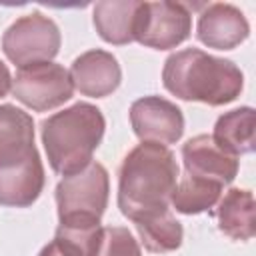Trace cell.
Listing matches in <instances>:
<instances>
[{
    "instance_id": "obj_8",
    "label": "cell",
    "mask_w": 256,
    "mask_h": 256,
    "mask_svg": "<svg viewBox=\"0 0 256 256\" xmlns=\"http://www.w3.org/2000/svg\"><path fill=\"white\" fill-rule=\"evenodd\" d=\"M130 122L134 134L142 142L174 144L184 132L182 110L166 98L144 96L130 106Z\"/></svg>"
},
{
    "instance_id": "obj_13",
    "label": "cell",
    "mask_w": 256,
    "mask_h": 256,
    "mask_svg": "<svg viewBox=\"0 0 256 256\" xmlns=\"http://www.w3.org/2000/svg\"><path fill=\"white\" fill-rule=\"evenodd\" d=\"M36 150L34 146V122L32 118L12 106H0V168L22 162Z\"/></svg>"
},
{
    "instance_id": "obj_9",
    "label": "cell",
    "mask_w": 256,
    "mask_h": 256,
    "mask_svg": "<svg viewBox=\"0 0 256 256\" xmlns=\"http://www.w3.org/2000/svg\"><path fill=\"white\" fill-rule=\"evenodd\" d=\"M182 160L188 176L214 182L218 186L230 184L238 174V158L218 148L210 134L190 138L182 146Z\"/></svg>"
},
{
    "instance_id": "obj_10",
    "label": "cell",
    "mask_w": 256,
    "mask_h": 256,
    "mask_svg": "<svg viewBox=\"0 0 256 256\" xmlns=\"http://www.w3.org/2000/svg\"><path fill=\"white\" fill-rule=\"evenodd\" d=\"M246 16L232 4H208L198 16L196 36L202 44L216 50H232L248 38Z\"/></svg>"
},
{
    "instance_id": "obj_19",
    "label": "cell",
    "mask_w": 256,
    "mask_h": 256,
    "mask_svg": "<svg viewBox=\"0 0 256 256\" xmlns=\"http://www.w3.org/2000/svg\"><path fill=\"white\" fill-rule=\"evenodd\" d=\"M100 230H56V238L48 242L38 256H92L100 238Z\"/></svg>"
},
{
    "instance_id": "obj_15",
    "label": "cell",
    "mask_w": 256,
    "mask_h": 256,
    "mask_svg": "<svg viewBox=\"0 0 256 256\" xmlns=\"http://www.w3.org/2000/svg\"><path fill=\"white\" fill-rule=\"evenodd\" d=\"M214 218L220 232L232 240H250L256 232L254 196L244 188H230L216 204Z\"/></svg>"
},
{
    "instance_id": "obj_5",
    "label": "cell",
    "mask_w": 256,
    "mask_h": 256,
    "mask_svg": "<svg viewBox=\"0 0 256 256\" xmlns=\"http://www.w3.org/2000/svg\"><path fill=\"white\" fill-rule=\"evenodd\" d=\"M2 50L18 68L50 62L60 50V30L40 12L26 14L8 26L2 36Z\"/></svg>"
},
{
    "instance_id": "obj_12",
    "label": "cell",
    "mask_w": 256,
    "mask_h": 256,
    "mask_svg": "<svg viewBox=\"0 0 256 256\" xmlns=\"http://www.w3.org/2000/svg\"><path fill=\"white\" fill-rule=\"evenodd\" d=\"M42 188H44V168L38 150H34L30 156H26L22 162L14 166L0 168L2 206L26 208L38 200Z\"/></svg>"
},
{
    "instance_id": "obj_1",
    "label": "cell",
    "mask_w": 256,
    "mask_h": 256,
    "mask_svg": "<svg viewBox=\"0 0 256 256\" xmlns=\"http://www.w3.org/2000/svg\"><path fill=\"white\" fill-rule=\"evenodd\" d=\"M178 182L174 154L156 142H142L132 148L118 174V206L132 222L168 210Z\"/></svg>"
},
{
    "instance_id": "obj_16",
    "label": "cell",
    "mask_w": 256,
    "mask_h": 256,
    "mask_svg": "<svg viewBox=\"0 0 256 256\" xmlns=\"http://www.w3.org/2000/svg\"><path fill=\"white\" fill-rule=\"evenodd\" d=\"M254 126L256 116L250 106H242L222 114L216 120L212 140L226 154L238 158L242 154L252 152L254 148Z\"/></svg>"
},
{
    "instance_id": "obj_2",
    "label": "cell",
    "mask_w": 256,
    "mask_h": 256,
    "mask_svg": "<svg viewBox=\"0 0 256 256\" xmlns=\"http://www.w3.org/2000/svg\"><path fill=\"white\" fill-rule=\"evenodd\" d=\"M162 82L180 100L222 106L240 96L244 76L230 60L210 56L198 48H186L166 58Z\"/></svg>"
},
{
    "instance_id": "obj_3",
    "label": "cell",
    "mask_w": 256,
    "mask_h": 256,
    "mask_svg": "<svg viewBox=\"0 0 256 256\" xmlns=\"http://www.w3.org/2000/svg\"><path fill=\"white\" fill-rule=\"evenodd\" d=\"M106 120L102 112L78 102L42 122V144L54 172L70 176L92 162V154L102 142Z\"/></svg>"
},
{
    "instance_id": "obj_4",
    "label": "cell",
    "mask_w": 256,
    "mask_h": 256,
    "mask_svg": "<svg viewBox=\"0 0 256 256\" xmlns=\"http://www.w3.org/2000/svg\"><path fill=\"white\" fill-rule=\"evenodd\" d=\"M108 172L100 162H90L76 174L64 176L56 186L58 220L62 228H96L108 204Z\"/></svg>"
},
{
    "instance_id": "obj_17",
    "label": "cell",
    "mask_w": 256,
    "mask_h": 256,
    "mask_svg": "<svg viewBox=\"0 0 256 256\" xmlns=\"http://www.w3.org/2000/svg\"><path fill=\"white\" fill-rule=\"evenodd\" d=\"M140 242L144 244L146 250L150 252H172L176 248H180L182 238H184V230L182 224L172 216L170 210H162L150 216H144L140 220L134 222Z\"/></svg>"
},
{
    "instance_id": "obj_6",
    "label": "cell",
    "mask_w": 256,
    "mask_h": 256,
    "mask_svg": "<svg viewBox=\"0 0 256 256\" xmlns=\"http://www.w3.org/2000/svg\"><path fill=\"white\" fill-rule=\"evenodd\" d=\"M72 92L74 84L70 72L54 62L18 68L16 78L12 80V94L16 100L36 112L62 106L72 98Z\"/></svg>"
},
{
    "instance_id": "obj_18",
    "label": "cell",
    "mask_w": 256,
    "mask_h": 256,
    "mask_svg": "<svg viewBox=\"0 0 256 256\" xmlns=\"http://www.w3.org/2000/svg\"><path fill=\"white\" fill-rule=\"evenodd\" d=\"M220 194H222V186L184 174L182 178H178L170 202L176 208V212L200 214L210 210L220 200Z\"/></svg>"
},
{
    "instance_id": "obj_21",
    "label": "cell",
    "mask_w": 256,
    "mask_h": 256,
    "mask_svg": "<svg viewBox=\"0 0 256 256\" xmlns=\"http://www.w3.org/2000/svg\"><path fill=\"white\" fill-rule=\"evenodd\" d=\"M10 90H12V78H10V72H8L6 64L0 60V98L6 96Z\"/></svg>"
},
{
    "instance_id": "obj_20",
    "label": "cell",
    "mask_w": 256,
    "mask_h": 256,
    "mask_svg": "<svg viewBox=\"0 0 256 256\" xmlns=\"http://www.w3.org/2000/svg\"><path fill=\"white\" fill-rule=\"evenodd\" d=\"M92 256H142V252L138 240H134L128 228L110 226L102 228Z\"/></svg>"
},
{
    "instance_id": "obj_7",
    "label": "cell",
    "mask_w": 256,
    "mask_h": 256,
    "mask_svg": "<svg viewBox=\"0 0 256 256\" xmlns=\"http://www.w3.org/2000/svg\"><path fill=\"white\" fill-rule=\"evenodd\" d=\"M192 30V16L180 2H142L134 40L154 48L170 50L182 44Z\"/></svg>"
},
{
    "instance_id": "obj_11",
    "label": "cell",
    "mask_w": 256,
    "mask_h": 256,
    "mask_svg": "<svg viewBox=\"0 0 256 256\" xmlns=\"http://www.w3.org/2000/svg\"><path fill=\"white\" fill-rule=\"evenodd\" d=\"M74 88L90 98H104L112 94L122 80L118 60L106 50H88L80 54L70 68Z\"/></svg>"
},
{
    "instance_id": "obj_14",
    "label": "cell",
    "mask_w": 256,
    "mask_h": 256,
    "mask_svg": "<svg viewBox=\"0 0 256 256\" xmlns=\"http://www.w3.org/2000/svg\"><path fill=\"white\" fill-rule=\"evenodd\" d=\"M142 2L136 0H104L94 6L92 20L94 28L102 40L108 44H128L134 42L138 10Z\"/></svg>"
}]
</instances>
